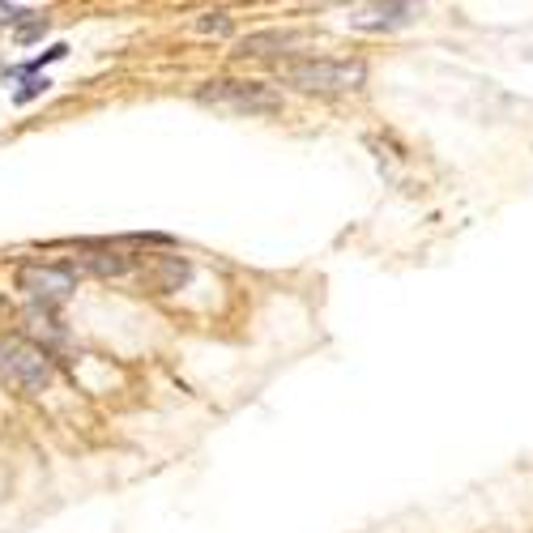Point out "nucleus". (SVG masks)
I'll return each instance as SVG.
<instances>
[{"mask_svg":"<svg viewBox=\"0 0 533 533\" xmlns=\"http://www.w3.org/2000/svg\"><path fill=\"white\" fill-rule=\"evenodd\" d=\"M56 380L52 350L30 342L22 333H0V384L22 397H43Z\"/></svg>","mask_w":533,"mask_h":533,"instance_id":"nucleus-1","label":"nucleus"},{"mask_svg":"<svg viewBox=\"0 0 533 533\" xmlns=\"http://www.w3.org/2000/svg\"><path fill=\"white\" fill-rule=\"evenodd\" d=\"M282 82L303 94H350L367 86V64L363 60H329V56H308L282 64Z\"/></svg>","mask_w":533,"mask_h":533,"instance_id":"nucleus-2","label":"nucleus"},{"mask_svg":"<svg viewBox=\"0 0 533 533\" xmlns=\"http://www.w3.org/2000/svg\"><path fill=\"white\" fill-rule=\"evenodd\" d=\"M201 107L226 111V116H278L282 99L261 82H209L197 90Z\"/></svg>","mask_w":533,"mask_h":533,"instance_id":"nucleus-3","label":"nucleus"},{"mask_svg":"<svg viewBox=\"0 0 533 533\" xmlns=\"http://www.w3.org/2000/svg\"><path fill=\"white\" fill-rule=\"evenodd\" d=\"M77 282H82V273L69 261H26L18 269V290L26 299H35V308H56V303L73 299L77 295Z\"/></svg>","mask_w":533,"mask_h":533,"instance_id":"nucleus-4","label":"nucleus"},{"mask_svg":"<svg viewBox=\"0 0 533 533\" xmlns=\"http://www.w3.org/2000/svg\"><path fill=\"white\" fill-rule=\"evenodd\" d=\"M418 18L414 5H363V9H350L346 26L350 30H367V35H384V30H401Z\"/></svg>","mask_w":533,"mask_h":533,"instance_id":"nucleus-5","label":"nucleus"},{"mask_svg":"<svg viewBox=\"0 0 533 533\" xmlns=\"http://www.w3.org/2000/svg\"><path fill=\"white\" fill-rule=\"evenodd\" d=\"M299 43L295 30H261V35H248L235 43V56H269V52H290Z\"/></svg>","mask_w":533,"mask_h":533,"instance_id":"nucleus-6","label":"nucleus"},{"mask_svg":"<svg viewBox=\"0 0 533 533\" xmlns=\"http://www.w3.org/2000/svg\"><path fill=\"white\" fill-rule=\"evenodd\" d=\"M82 269H90L94 278H124V273L133 269V256L120 252V248H99V252L82 256Z\"/></svg>","mask_w":533,"mask_h":533,"instance_id":"nucleus-7","label":"nucleus"},{"mask_svg":"<svg viewBox=\"0 0 533 533\" xmlns=\"http://www.w3.org/2000/svg\"><path fill=\"white\" fill-rule=\"evenodd\" d=\"M188 278H192V265L184 256H158L154 261V290L158 295H171V290L188 286Z\"/></svg>","mask_w":533,"mask_h":533,"instance_id":"nucleus-8","label":"nucleus"},{"mask_svg":"<svg viewBox=\"0 0 533 533\" xmlns=\"http://www.w3.org/2000/svg\"><path fill=\"white\" fill-rule=\"evenodd\" d=\"M64 56H69V43H52V47H47V52H43V56H35V60H26V64H22V69H13V77H39V73L47 69V64H56V60H64Z\"/></svg>","mask_w":533,"mask_h":533,"instance_id":"nucleus-9","label":"nucleus"},{"mask_svg":"<svg viewBox=\"0 0 533 533\" xmlns=\"http://www.w3.org/2000/svg\"><path fill=\"white\" fill-rule=\"evenodd\" d=\"M47 90H52V77H26V82H22V90H13V103H30V99H39V94H47Z\"/></svg>","mask_w":533,"mask_h":533,"instance_id":"nucleus-10","label":"nucleus"},{"mask_svg":"<svg viewBox=\"0 0 533 533\" xmlns=\"http://www.w3.org/2000/svg\"><path fill=\"white\" fill-rule=\"evenodd\" d=\"M197 30H205V35H226L231 18H226V13H205V22H197Z\"/></svg>","mask_w":533,"mask_h":533,"instance_id":"nucleus-11","label":"nucleus"},{"mask_svg":"<svg viewBox=\"0 0 533 533\" xmlns=\"http://www.w3.org/2000/svg\"><path fill=\"white\" fill-rule=\"evenodd\" d=\"M47 35V18H35L30 26H18V43H35Z\"/></svg>","mask_w":533,"mask_h":533,"instance_id":"nucleus-12","label":"nucleus"},{"mask_svg":"<svg viewBox=\"0 0 533 533\" xmlns=\"http://www.w3.org/2000/svg\"><path fill=\"white\" fill-rule=\"evenodd\" d=\"M18 18H35V9H26V5H0V22H18Z\"/></svg>","mask_w":533,"mask_h":533,"instance_id":"nucleus-13","label":"nucleus"},{"mask_svg":"<svg viewBox=\"0 0 533 533\" xmlns=\"http://www.w3.org/2000/svg\"><path fill=\"white\" fill-rule=\"evenodd\" d=\"M0 308H5V295H0Z\"/></svg>","mask_w":533,"mask_h":533,"instance_id":"nucleus-14","label":"nucleus"}]
</instances>
